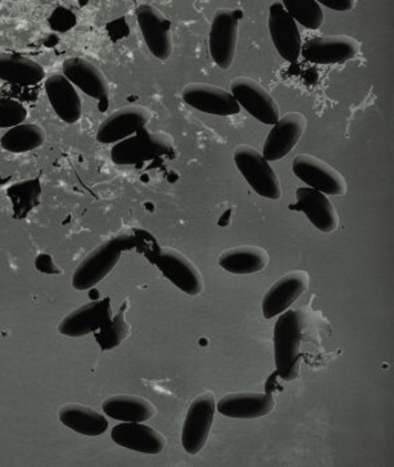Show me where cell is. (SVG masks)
Instances as JSON below:
<instances>
[{
  "mask_svg": "<svg viewBox=\"0 0 394 467\" xmlns=\"http://www.w3.org/2000/svg\"><path fill=\"white\" fill-rule=\"evenodd\" d=\"M140 131L134 140L119 144L113 150L115 163L126 164L140 162L155 155L168 154L171 151L172 142L168 134H154V132Z\"/></svg>",
  "mask_w": 394,
  "mask_h": 467,
  "instance_id": "cell-22",
  "label": "cell"
},
{
  "mask_svg": "<svg viewBox=\"0 0 394 467\" xmlns=\"http://www.w3.org/2000/svg\"><path fill=\"white\" fill-rule=\"evenodd\" d=\"M244 13L235 8L215 11L209 34V47L213 60L221 70L232 67L237 51L240 22Z\"/></svg>",
  "mask_w": 394,
  "mask_h": 467,
  "instance_id": "cell-4",
  "label": "cell"
},
{
  "mask_svg": "<svg viewBox=\"0 0 394 467\" xmlns=\"http://www.w3.org/2000/svg\"><path fill=\"white\" fill-rule=\"evenodd\" d=\"M293 172L305 184L333 197H344L347 183L344 175L315 155L300 154L293 160Z\"/></svg>",
  "mask_w": 394,
  "mask_h": 467,
  "instance_id": "cell-6",
  "label": "cell"
},
{
  "mask_svg": "<svg viewBox=\"0 0 394 467\" xmlns=\"http://www.w3.org/2000/svg\"><path fill=\"white\" fill-rule=\"evenodd\" d=\"M296 197H297V203L292 206V209L304 213L310 223L319 232L330 234L338 229L337 210L327 194L312 187H300L296 192Z\"/></svg>",
  "mask_w": 394,
  "mask_h": 467,
  "instance_id": "cell-18",
  "label": "cell"
},
{
  "mask_svg": "<svg viewBox=\"0 0 394 467\" xmlns=\"http://www.w3.org/2000/svg\"><path fill=\"white\" fill-rule=\"evenodd\" d=\"M161 273L188 296H197L203 293L205 282L202 274L188 256L171 247H163L155 258Z\"/></svg>",
  "mask_w": 394,
  "mask_h": 467,
  "instance_id": "cell-9",
  "label": "cell"
},
{
  "mask_svg": "<svg viewBox=\"0 0 394 467\" xmlns=\"http://www.w3.org/2000/svg\"><path fill=\"white\" fill-rule=\"evenodd\" d=\"M316 2L338 13L353 10L356 5V0H316Z\"/></svg>",
  "mask_w": 394,
  "mask_h": 467,
  "instance_id": "cell-31",
  "label": "cell"
},
{
  "mask_svg": "<svg viewBox=\"0 0 394 467\" xmlns=\"http://www.w3.org/2000/svg\"><path fill=\"white\" fill-rule=\"evenodd\" d=\"M233 157L241 174L258 195L272 201L281 198L280 177L258 150L247 144H240L235 147Z\"/></svg>",
  "mask_w": 394,
  "mask_h": 467,
  "instance_id": "cell-3",
  "label": "cell"
},
{
  "mask_svg": "<svg viewBox=\"0 0 394 467\" xmlns=\"http://www.w3.org/2000/svg\"><path fill=\"white\" fill-rule=\"evenodd\" d=\"M63 75L80 91L98 100L100 109L109 108L110 85L102 71L85 57H68L63 62Z\"/></svg>",
  "mask_w": 394,
  "mask_h": 467,
  "instance_id": "cell-10",
  "label": "cell"
},
{
  "mask_svg": "<svg viewBox=\"0 0 394 467\" xmlns=\"http://www.w3.org/2000/svg\"><path fill=\"white\" fill-rule=\"evenodd\" d=\"M304 318L301 311L286 310L280 314L275 326V358L277 374L292 382L300 374L301 339Z\"/></svg>",
  "mask_w": 394,
  "mask_h": 467,
  "instance_id": "cell-1",
  "label": "cell"
},
{
  "mask_svg": "<svg viewBox=\"0 0 394 467\" xmlns=\"http://www.w3.org/2000/svg\"><path fill=\"white\" fill-rule=\"evenodd\" d=\"M103 413L120 422H146L157 415V409L143 397L120 394L102 403Z\"/></svg>",
  "mask_w": 394,
  "mask_h": 467,
  "instance_id": "cell-24",
  "label": "cell"
},
{
  "mask_svg": "<svg viewBox=\"0 0 394 467\" xmlns=\"http://www.w3.org/2000/svg\"><path fill=\"white\" fill-rule=\"evenodd\" d=\"M310 275L304 270L290 271L267 290L263 299L264 318L272 319L286 311L309 288Z\"/></svg>",
  "mask_w": 394,
  "mask_h": 467,
  "instance_id": "cell-15",
  "label": "cell"
},
{
  "mask_svg": "<svg viewBox=\"0 0 394 467\" xmlns=\"http://www.w3.org/2000/svg\"><path fill=\"white\" fill-rule=\"evenodd\" d=\"M215 410L217 400L212 391H205L190 403L182 429V446L189 454H198L205 448L214 422Z\"/></svg>",
  "mask_w": 394,
  "mask_h": 467,
  "instance_id": "cell-5",
  "label": "cell"
},
{
  "mask_svg": "<svg viewBox=\"0 0 394 467\" xmlns=\"http://www.w3.org/2000/svg\"><path fill=\"white\" fill-rule=\"evenodd\" d=\"M45 68L26 57L0 54V80L13 85H38L45 78Z\"/></svg>",
  "mask_w": 394,
  "mask_h": 467,
  "instance_id": "cell-26",
  "label": "cell"
},
{
  "mask_svg": "<svg viewBox=\"0 0 394 467\" xmlns=\"http://www.w3.org/2000/svg\"><path fill=\"white\" fill-rule=\"evenodd\" d=\"M137 20L140 33L150 53L157 59L168 60L172 54L171 22L162 11L151 5L137 8Z\"/></svg>",
  "mask_w": 394,
  "mask_h": 467,
  "instance_id": "cell-13",
  "label": "cell"
},
{
  "mask_svg": "<svg viewBox=\"0 0 394 467\" xmlns=\"http://www.w3.org/2000/svg\"><path fill=\"white\" fill-rule=\"evenodd\" d=\"M111 317H113V310H111L110 298L99 299L71 311L60 321L57 331L62 336L71 337V338L85 337L99 330L106 322L110 321Z\"/></svg>",
  "mask_w": 394,
  "mask_h": 467,
  "instance_id": "cell-17",
  "label": "cell"
},
{
  "mask_svg": "<svg viewBox=\"0 0 394 467\" xmlns=\"http://www.w3.org/2000/svg\"><path fill=\"white\" fill-rule=\"evenodd\" d=\"M275 409V400L267 393H244L227 394L217 403V410L225 417L235 420H257L266 417Z\"/></svg>",
  "mask_w": 394,
  "mask_h": 467,
  "instance_id": "cell-21",
  "label": "cell"
},
{
  "mask_svg": "<svg viewBox=\"0 0 394 467\" xmlns=\"http://www.w3.org/2000/svg\"><path fill=\"white\" fill-rule=\"evenodd\" d=\"M230 92L240 108L264 125L273 126L280 118L277 100L266 88L252 78L238 77L230 85Z\"/></svg>",
  "mask_w": 394,
  "mask_h": 467,
  "instance_id": "cell-7",
  "label": "cell"
},
{
  "mask_svg": "<svg viewBox=\"0 0 394 467\" xmlns=\"http://www.w3.org/2000/svg\"><path fill=\"white\" fill-rule=\"evenodd\" d=\"M45 129L36 123H20L10 127L0 140L3 149L5 151L14 152V154H22V152L33 151L39 149L46 142Z\"/></svg>",
  "mask_w": 394,
  "mask_h": 467,
  "instance_id": "cell-27",
  "label": "cell"
},
{
  "mask_svg": "<svg viewBox=\"0 0 394 467\" xmlns=\"http://www.w3.org/2000/svg\"><path fill=\"white\" fill-rule=\"evenodd\" d=\"M46 94L51 108L66 125H74L82 117V100L76 86L63 74L51 75L46 79Z\"/></svg>",
  "mask_w": 394,
  "mask_h": 467,
  "instance_id": "cell-20",
  "label": "cell"
},
{
  "mask_svg": "<svg viewBox=\"0 0 394 467\" xmlns=\"http://www.w3.org/2000/svg\"><path fill=\"white\" fill-rule=\"evenodd\" d=\"M59 420L66 428L86 437H99L109 429V420L105 415L78 403L62 406L59 410Z\"/></svg>",
  "mask_w": 394,
  "mask_h": 467,
  "instance_id": "cell-25",
  "label": "cell"
},
{
  "mask_svg": "<svg viewBox=\"0 0 394 467\" xmlns=\"http://www.w3.org/2000/svg\"><path fill=\"white\" fill-rule=\"evenodd\" d=\"M269 259V254L263 247L244 244L225 250L218 258V265L227 273L249 275L266 269Z\"/></svg>",
  "mask_w": 394,
  "mask_h": 467,
  "instance_id": "cell-23",
  "label": "cell"
},
{
  "mask_svg": "<svg viewBox=\"0 0 394 467\" xmlns=\"http://www.w3.org/2000/svg\"><path fill=\"white\" fill-rule=\"evenodd\" d=\"M269 31L273 45L282 59L297 62L301 55L302 37L297 22L285 10L282 3H273L269 8Z\"/></svg>",
  "mask_w": 394,
  "mask_h": 467,
  "instance_id": "cell-16",
  "label": "cell"
},
{
  "mask_svg": "<svg viewBox=\"0 0 394 467\" xmlns=\"http://www.w3.org/2000/svg\"><path fill=\"white\" fill-rule=\"evenodd\" d=\"M181 97L190 108L215 117H233L241 109L232 92L206 83H190Z\"/></svg>",
  "mask_w": 394,
  "mask_h": 467,
  "instance_id": "cell-11",
  "label": "cell"
},
{
  "mask_svg": "<svg viewBox=\"0 0 394 467\" xmlns=\"http://www.w3.org/2000/svg\"><path fill=\"white\" fill-rule=\"evenodd\" d=\"M307 119L301 112H289L278 118L264 143L263 155L269 162H275L290 154L300 142L306 130Z\"/></svg>",
  "mask_w": 394,
  "mask_h": 467,
  "instance_id": "cell-12",
  "label": "cell"
},
{
  "mask_svg": "<svg viewBox=\"0 0 394 467\" xmlns=\"http://www.w3.org/2000/svg\"><path fill=\"white\" fill-rule=\"evenodd\" d=\"M111 438L117 445L143 454H160L168 445L166 438L145 422L119 423L111 431Z\"/></svg>",
  "mask_w": 394,
  "mask_h": 467,
  "instance_id": "cell-19",
  "label": "cell"
},
{
  "mask_svg": "<svg viewBox=\"0 0 394 467\" xmlns=\"http://www.w3.org/2000/svg\"><path fill=\"white\" fill-rule=\"evenodd\" d=\"M126 308L128 302L122 305L119 313L111 317L110 321L106 322L99 330L95 331V339L102 350H111L128 338L130 334V325L126 322Z\"/></svg>",
  "mask_w": 394,
  "mask_h": 467,
  "instance_id": "cell-28",
  "label": "cell"
},
{
  "mask_svg": "<svg viewBox=\"0 0 394 467\" xmlns=\"http://www.w3.org/2000/svg\"><path fill=\"white\" fill-rule=\"evenodd\" d=\"M361 51V42L349 36L310 37L302 43L301 55L315 65H342L355 59Z\"/></svg>",
  "mask_w": 394,
  "mask_h": 467,
  "instance_id": "cell-8",
  "label": "cell"
},
{
  "mask_svg": "<svg viewBox=\"0 0 394 467\" xmlns=\"http://www.w3.org/2000/svg\"><path fill=\"white\" fill-rule=\"evenodd\" d=\"M27 109L18 100L0 98V129H10L25 122Z\"/></svg>",
  "mask_w": 394,
  "mask_h": 467,
  "instance_id": "cell-30",
  "label": "cell"
},
{
  "mask_svg": "<svg viewBox=\"0 0 394 467\" xmlns=\"http://www.w3.org/2000/svg\"><path fill=\"white\" fill-rule=\"evenodd\" d=\"M150 119V109L143 106H126L117 109L100 123L97 131V140L103 144L122 142L145 129Z\"/></svg>",
  "mask_w": 394,
  "mask_h": 467,
  "instance_id": "cell-14",
  "label": "cell"
},
{
  "mask_svg": "<svg viewBox=\"0 0 394 467\" xmlns=\"http://www.w3.org/2000/svg\"><path fill=\"white\" fill-rule=\"evenodd\" d=\"M132 244L134 239L130 235H119L98 246L74 271L73 287L83 291L97 286L117 266L122 253L131 249Z\"/></svg>",
  "mask_w": 394,
  "mask_h": 467,
  "instance_id": "cell-2",
  "label": "cell"
},
{
  "mask_svg": "<svg viewBox=\"0 0 394 467\" xmlns=\"http://www.w3.org/2000/svg\"><path fill=\"white\" fill-rule=\"evenodd\" d=\"M282 5L307 30H318L324 23V11L316 0H282Z\"/></svg>",
  "mask_w": 394,
  "mask_h": 467,
  "instance_id": "cell-29",
  "label": "cell"
}]
</instances>
